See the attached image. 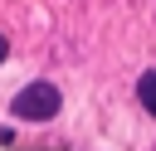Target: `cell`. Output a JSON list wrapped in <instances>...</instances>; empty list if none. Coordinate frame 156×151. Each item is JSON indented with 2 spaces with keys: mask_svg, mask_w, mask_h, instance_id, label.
<instances>
[{
  "mask_svg": "<svg viewBox=\"0 0 156 151\" xmlns=\"http://www.w3.org/2000/svg\"><path fill=\"white\" fill-rule=\"evenodd\" d=\"M10 112H15L20 122H49V117L58 112V88H54V83H29V88L15 93Z\"/></svg>",
  "mask_w": 156,
  "mask_h": 151,
  "instance_id": "obj_1",
  "label": "cell"
},
{
  "mask_svg": "<svg viewBox=\"0 0 156 151\" xmlns=\"http://www.w3.org/2000/svg\"><path fill=\"white\" fill-rule=\"evenodd\" d=\"M136 97H141V107L156 117V68H151V73H141V83H136Z\"/></svg>",
  "mask_w": 156,
  "mask_h": 151,
  "instance_id": "obj_2",
  "label": "cell"
},
{
  "mask_svg": "<svg viewBox=\"0 0 156 151\" xmlns=\"http://www.w3.org/2000/svg\"><path fill=\"white\" fill-rule=\"evenodd\" d=\"M0 58H5V39H0Z\"/></svg>",
  "mask_w": 156,
  "mask_h": 151,
  "instance_id": "obj_3",
  "label": "cell"
}]
</instances>
